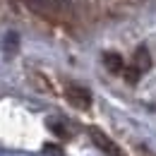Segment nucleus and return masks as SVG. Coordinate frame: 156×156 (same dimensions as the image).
<instances>
[{
	"label": "nucleus",
	"mask_w": 156,
	"mask_h": 156,
	"mask_svg": "<svg viewBox=\"0 0 156 156\" xmlns=\"http://www.w3.org/2000/svg\"><path fill=\"white\" fill-rule=\"evenodd\" d=\"M65 98L70 101V106H75L79 111H89L91 108V91L82 84H67L65 87Z\"/></svg>",
	"instance_id": "obj_1"
},
{
	"label": "nucleus",
	"mask_w": 156,
	"mask_h": 156,
	"mask_svg": "<svg viewBox=\"0 0 156 156\" xmlns=\"http://www.w3.org/2000/svg\"><path fill=\"white\" fill-rule=\"evenodd\" d=\"M89 137H91V142L96 144L103 154H108V156H122L120 147H118V144H115V142H113L108 135H106L103 130H98V127H89Z\"/></svg>",
	"instance_id": "obj_2"
},
{
	"label": "nucleus",
	"mask_w": 156,
	"mask_h": 156,
	"mask_svg": "<svg viewBox=\"0 0 156 156\" xmlns=\"http://www.w3.org/2000/svg\"><path fill=\"white\" fill-rule=\"evenodd\" d=\"M132 65H135L142 75L151 67V55H149V48H147V46H137L135 55H132Z\"/></svg>",
	"instance_id": "obj_3"
},
{
	"label": "nucleus",
	"mask_w": 156,
	"mask_h": 156,
	"mask_svg": "<svg viewBox=\"0 0 156 156\" xmlns=\"http://www.w3.org/2000/svg\"><path fill=\"white\" fill-rule=\"evenodd\" d=\"M103 65H106V70L111 72V75H120L122 70H125V60L120 53H113V51H108V53H103Z\"/></svg>",
	"instance_id": "obj_4"
},
{
	"label": "nucleus",
	"mask_w": 156,
	"mask_h": 156,
	"mask_svg": "<svg viewBox=\"0 0 156 156\" xmlns=\"http://www.w3.org/2000/svg\"><path fill=\"white\" fill-rule=\"evenodd\" d=\"M17 48H20V36H17L15 31H10V34L5 36V55H15Z\"/></svg>",
	"instance_id": "obj_5"
},
{
	"label": "nucleus",
	"mask_w": 156,
	"mask_h": 156,
	"mask_svg": "<svg viewBox=\"0 0 156 156\" xmlns=\"http://www.w3.org/2000/svg\"><path fill=\"white\" fill-rule=\"evenodd\" d=\"M122 75H125V79H127V84H137V82H139V77H142V72L137 70L135 65L125 67V70H122Z\"/></svg>",
	"instance_id": "obj_6"
},
{
	"label": "nucleus",
	"mask_w": 156,
	"mask_h": 156,
	"mask_svg": "<svg viewBox=\"0 0 156 156\" xmlns=\"http://www.w3.org/2000/svg\"><path fill=\"white\" fill-rule=\"evenodd\" d=\"M48 127H51V130H53V132H55L58 137H62V139H65V137H70L67 127H65L62 122H58V120H48Z\"/></svg>",
	"instance_id": "obj_7"
}]
</instances>
